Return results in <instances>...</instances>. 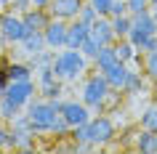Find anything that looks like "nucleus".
<instances>
[{
  "label": "nucleus",
  "mask_w": 157,
  "mask_h": 154,
  "mask_svg": "<svg viewBox=\"0 0 157 154\" xmlns=\"http://www.w3.org/2000/svg\"><path fill=\"white\" fill-rule=\"evenodd\" d=\"M61 114V101L56 98H48V101H29V109H27V117H29V125L35 128V133H51L56 117Z\"/></svg>",
  "instance_id": "f257e3e1"
},
{
  "label": "nucleus",
  "mask_w": 157,
  "mask_h": 154,
  "mask_svg": "<svg viewBox=\"0 0 157 154\" xmlns=\"http://www.w3.org/2000/svg\"><path fill=\"white\" fill-rule=\"evenodd\" d=\"M53 72L59 80H77L85 72V53L80 48H67L53 58Z\"/></svg>",
  "instance_id": "f03ea898"
},
{
  "label": "nucleus",
  "mask_w": 157,
  "mask_h": 154,
  "mask_svg": "<svg viewBox=\"0 0 157 154\" xmlns=\"http://www.w3.org/2000/svg\"><path fill=\"white\" fill-rule=\"evenodd\" d=\"M109 88H112V85L107 82L104 72L88 77V80H85V85H83V104L93 106V109L104 106V101H107V96H109Z\"/></svg>",
  "instance_id": "7ed1b4c3"
},
{
  "label": "nucleus",
  "mask_w": 157,
  "mask_h": 154,
  "mask_svg": "<svg viewBox=\"0 0 157 154\" xmlns=\"http://www.w3.org/2000/svg\"><path fill=\"white\" fill-rule=\"evenodd\" d=\"M152 35H157V19L152 16V11L133 16V24H131V32H128V40H131L136 48H141V45H144Z\"/></svg>",
  "instance_id": "20e7f679"
},
{
  "label": "nucleus",
  "mask_w": 157,
  "mask_h": 154,
  "mask_svg": "<svg viewBox=\"0 0 157 154\" xmlns=\"http://www.w3.org/2000/svg\"><path fill=\"white\" fill-rule=\"evenodd\" d=\"M0 35L8 43H21L27 35H29V27H27V21L21 16L6 13V16H0Z\"/></svg>",
  "instance_id": "39448f33"
},
{
  "label": "nucleus",
  "mask_w": 157,
  "mask_h": 154,
  "mask_svg": "<svg viewBox=\"0 0 157 154\" xmlns=\"http://www.w3.org/2000/svg\"><path fill=\"white\" fill-rule=\"evenodd\" d=\"M11 130H13V138H16V149L29 152L35 146V128L29 125V117H27V114H16Z\"/></svg>",
  "instance_id": "423d86ee"
},
{
  "label": "nucleus",
  "mask_w": 157,
  "mask_h": 154,
  "mask_svg": "<svg viewBox=\"0 0 157 154\" xmlns=\"http://www.w3.org/2000/svg\"><path fill=\"white\" fill-rule=\"evenodd\" d=\"M6 96H8L13 104H19V106L29 104V101H32V96H35V85H32V80H8Z\"/></svg>",
  "instance_id": "0eeeda50"
},
{
  "label": "nucleus",
  "mask_w": 157,
  "mask_h": 154,
  "mask_svg": "<svg viewBox=\"0 0 157 154\" xmlns=\"http://www.w3.org/2000/svg\"><path fill=\"white\" fill-rule=\"evenodd\" d=\"M61 114H64V120L69 122V128H77V125L91 122V117H88V104L67 101V104H61Z\"/></svg>",
  "instance_id": "6e6552de"
},
{
  "label": "nucleus",
  "mask_w": 157,
  "mask_h": 154,
  "mask_svg": "<svg viewBox=\"0 0 157 154\" xmlns=\"http://www.w3.org/2000/svg\"><path fill=\"white\" fill-rule=\"evenodd\" d=\"M83 0H51V13L53 19H77L83 11Z\"/></svg>",
  "instance_id": "1a4fd4ad"
},
{
  "label": "nucleus",
  "mask_w": 157,
  "mask_h": 154,
  "mask_svg": "<svg viewBox=\"0 0 157 154\" xmlns=\"http://www.w3.org/2000/svg\"><path fill=\"white\" fill-rule=\"evenodd\" d=\"M91 37L99 43L101 48H104V45H112V40L117 37V35H115V27H112V19L99 16V19L91 24Z\"/></svg>",
  "instance_id": "9d476101"
},
{
  "label": "nucleus",
  "mask_w": 157,
  "mask_h": 154,
  "mask_svg": "<svg viewBox=\"0 0 157 154\" xmlns=\"http://www.w3.org/2000/svg\"><path fill=\"white\" fill-rule=\"evenodd\" d=\"M43 37H45V45H48V48H61V45H67V24H64V19L51 21V24L43 29Z\"/></svg>",
  "instance_id": "9b49d317"
},
{
  "label": "nucleus",
  "mask_w": 157,
  "mask_h": 154,
  "mask_svg": "<svg viewBox=\"0 0 157 154\" xmlns=\"http://www.w3.org/2000/svg\"><path fill=\"white\" fill-rule=\"evenodd\" d=\"M88 35H91V24L75 19L72 24H67V45H64V48H80Z\"/></svg>",
  "instance_id": "f8f14e48"
},
{
  "label": "nucleus",
  "mask_w": 157,
  "mask_h": 154,
  "mask_svg": "<svg viewBox=\"0 0 157 154\" xmlns=\"http://www.w3.org/2000/svg\"><path fill=\"white\" fill-rule=\"evenodd\" d=\"M91 125H93V144H109L115 138V122L109 117H96V120H91Z\"/></svg>",
  "instance_id": "ddd939ff"
},
{
  "label": "nucleus",
  "mask_w": 157,
  "mask_h": 154,
  "mask_svg": "<svg viewBox=\"0 0 157 154\" xmlns=\"http://www.w3.org/2000/svg\"><path fill=\"white\" fill-rule=\"evenodd\" d=\"M128 74H131V69L125 66V61H117L115 66H109L107 72H104V77H107V82L115 90H123L125 82H128Z\"/></svg>",
  "instance_id": "4468645a"
},
{
  "label": "nucleus",
  "mask_w": 157,
  "mask_h": 154,
  "mask_svg": "<svg viewBox=\"0 0 157 154\" xmlns=\"http://www.w3.org/2000/svg\"><path fill=\"white\" fill-rule=\"evenodd\" d=\"M27 21V27H29V32H43L45 27L51 24V19H48V13L43 8H27L24 11V16H21Z\"/></svg>",
  "instance_id": "2eb2a0df"
},
{
  "label": "nucleus",
  "mask_w": 157,
  "mask_h": 154,
  "mask_svg": "<svg viewBox=\"0 0 157 154\" xmlns=\"http://www.w3.org/2000/svg\"><path fill=\"white\" fill-rule=\"evenodd\" d=\"M19 45H21V51H24L27 56L32 58V56H37V53H40V51H45L48 48V45H45V37H43V32H29L24 37V40L19 43Z\"/></svg>",
  "instance_id": "dca6fc26"
},
{
  "label": "nucleus",
  "mask_w": 157,
  "mask_h": 154,
  "mask_svg": "<svg viewBox=\"0 0 157 154\" xmlns=\"http://www.w3.org/2000/svg\"><path fill=\"white\" fill-rule=\"evenodd\" d=\"M93 61H96V69H99V72H107L109 66H115L117 61H120L117 48H115V45H104V48L99 51V56L93 58Z\"/></svg>",
  "instance_id": "f3484780"
},
{
  "label": "nucleus",
  "mask_w": 157,
  "mask_h": 154,
  "mask_svg": "<svg viewBox=\"0 0 157 154\" xmlns=\"http://www.w3.org/2000/svg\"><path fill=\"white\" fill-rule=\"evenodd\" d=\"M136 149H139V152H157L155 133H152V130H144V128H141V133L136 136Z\"/></svg>",
  "instance_id": "a211bd4d"
},
{
  "label": "nucleus",
  "mask_w": 157,
  "mask_h": 154,
  "mask_svg": "<svg viewBox=\"0 0 157 154\" xmlns=\"http://www.w3.org/2000/svg\"><path fill=\"white\" fill-rule=\"evenodd\" d=\"M131 24H133V16H131V13L112 16V27H115V35H117V37H128V32H131Z\"/></svg>",
  "instance_id": "6ab92c4d"
},
{
  "label": "nucleus",
  "mask_w": 157,
  "mask_h": 154,
  "mask_svg": "<svg viewBox=\"0 0 157 154\" xmlns=\"http://www.w3.org/2000/svg\"><path fill=\"white\" fill-rule=\"evenodd\" d=\"M6 74H8V80H32V69L27 64H11L6 66Z\"/></svg>",
  "instance_id": "aec40b11"
},
{
  "label": "nucleus",
  "mask_w": 157,
  "mask_h": 154,
  "mask_svg": "<svg viewBox=\"0 0 157 154\" xmlns=\"http://www.w3.org/2000/svg\"><path fill=\"white\" fill-rule=\"evenodd\" d=\"M19 109H21V106L13 104L8 96L0 98V117H3V120H11V122H13V120H16V114H19Z\"/></svg>",
  "instance_id": "412c9836"
},
{
  "label": "nucleus",
  "mask_w": 157,
  "mask_h": 154,
  "mask_svg": "<svg viewBox=\"0 0 157 154\" xmlns=\"http://www.w3.org/2000/svg\"><path fill=\"white\" fill-rule=\"evenodd\" d=\"M72 138L77 144H93V125L91 122H85V125H77L72 133Z\"/></svg>",
  "instance_id": "4be33fe9"
},
{
  "label": "nucleus",
  "mask_w": 157,
  "mask_h": 154,
  "mask_svg": "<svg viewBox=\"0 0 157 154\" xmlns=\"http://www.w3.org/2000/svg\"><path fill=\"white\" fill-rule=\"evenodd\" d=\"M141 128L157 133V106H149V109L141 112Z\"/></svg>",
  "instance_id": "5701e85b"
},
{
  "label": "nucleus",
  "mask_w": 157,
  "mask_h": 154,
  "mask_svg": "<svg viewBox=\"0 0 157 154\" xmlns=\"http://www.w3.org/2000/svg\"><path fill=\"white\" fill-rule=\"evenodd\" d=\"M128 3V13L131 16H139V13H147L152 8V0H125Z\"/></svg>",
  "instance_id": "b1692460"
},
{
  "label": "nucleus",
  "mask_w": 157,
  "mask_h": 154,
  "mask_svg": "<svg viewBox=\"0 0 157 154\" xmlns=\"http://www.w3.org/2000/svg\"><path fill=\"white\" fill-rule=\"evenodd\" d=\"M80 51L85 53V58H96V56H99V51H101V45L93 40L91 35H88V37H85V43L80 45Z\"/></svg>",
  "instance_id": "393cba45"
},
{
  "label": "nucleus",
  "mask_w": 157,
  "mask_h": 154,
  "mask_svg": "<svg viewBox=\"0 0 157 154\" xmlns=\"http://www.w3.org/2000/svg\"><path fill=\"white\" fill-rule=\"evenodd\" d=\"M117 48V56H120V61H131L133 56H136V45H133L131 40L128 43H120V45H115Z\"/></svg>",
  "instance_id": "a878e982"
},
{
  "label": "nucleus",
  "mask_w": 157,
  "mask_h": 154,
  "mask_svg": "<svg viewBox=\"0 0 157 154\" xmlns=\"http://www.w3.org/2000/svg\"><path fill=\"white\" fill-rule=\"evenodd\" d=\"M144 69L152 80H157V51H149L147 58H144Z\"/></svg>",
  "instance_id": "bb28decb"
},
{
  "label": "nucleus",
  "mask_w": 157,
  "mask_h": 154,
  "mask_svg": "<svg viewBox=\"0 0 157 154\" xmlns=\"http://www.w3.org/2000/svg\"><path fill=\"white\" fill-rule=\"evenodd\" d=\"M123 90H125V93H139V90H141V74H139V72H131Z\"/></svg>",
  "instance_id": "cd10ccee"
},
{
  "label": "nucleus",
  "mask_w": 157,
  "mask_h": 154,
  "mask_svg": "<svg viewBox=\"0 0 157 154\" xmlns=\"http://www.w3.org/2000/svg\"><path fill=\"white\" fill-rule=\"evenodd\" d=\"M53 58H56V53H51V51H40L37 56H32V64L35 66H48V64H53Z\"/></svg>",
  "instance_id": "c85d7f7f"
},
{
  "label": "nucleus",
  "mask_w": 157,
  "mask_h": 154,
  "mask_svg": "<svg viewBox=\"0 0 157 154\" xmlns=\"http://www.w3.org/2000/svg\"><path fill=\"white\" fill-rule=\"evenodd\" d=\"M0 146H3V149H16V138H13V130L0 128Z\"/></svg>",
  "instance_id": "c756f323"
},
{
  "label": "nucleus",
  "mask_w": 157,
  "mask_h": 154,
  "mask_svg": "<svg viewBox=\"0 0 157 154\" xmlns=\"http://www.w3.org/2000/svg\"><path fill=\"white\" fill-rule=\"evenodd\" d=\"M80 21H85V24H93V21H96V19H99V13H96V8H93L91 3H88V6H83V11H80Z\"/></svg>",
  "instance_id": "7c9ffc66"
},
{
  "label": "nucleus",
  "mask_w": 157,
  "mask_h": 154,
  "mask_svg": "<svg viewBox=\"0 0 157 154\" xmlns=\"http://www.w3.org/2000/svg\"><path fill=\"white\" fill-rule=\"evenodd\" d=\"M123 13H128V3H125V0H112L109 16H123Z\"/></svg>",
  "instance_id": "2f4dec72"
},
{
  "label": "nucleus",
  "mask_w": 157,
  "mask_h": 154,
  "mask_svg": "<svg viewBox=\"0 0 157 154\" xmlns=\"http://www.w3.org/2000/svg\"><path fill=\"white\" fill-rule=\"evenodd\" d=\"M91 6L96 8L99 16H109V6H112V0H91Z\"/></svg>",
  "instance_id": "473e14b6"
},
{
  "label": "nucleus",
  "mask_w": 157,
  "mask_h": 154,
  "mask_svg": "<svg viewBox=\"0 0 157 154\" xmlns=\"http://www.w3.org/2000/svg\"><path fill=\"white\" fill-rule=\"evenodd\" d=\"M6 88H8V74H6V72H0V98L6 96Z\"/></svg>",
  "instance_id": "72a5a7b5"
},
{
  "label": "nucleus",
  "mask_w": 157,
  "mask_h": 154,
  "mask_svg": "<svg viewBox=\"0 0 157 154\" xmlns=\"http://www.w3.org/2000/svg\"><path fill=\"white\" fill-rule=\"evenodd\" d=\"M13 6H16V8H21V11H27L29 6H32V0H13Z\"/></svg>",
  "instance_id": "f704fd0d"
},
{
  "label": "nucleus",
  "mask_w": 157,
  "mask_h": 154,
  "mask_svg": "<svg viewBox=\"0 0 157 154\" xmlns=\"http://www.w3.org/2000/svg\"><path fill=\"white\" fill-rule=\"evenodd\" d=\"M35 8H45V6H51V0H32Z\"/></svg>",
  "instance_id": "c9c22d12"
},
{
  "label": "nucleus",
  "mask_w": 157,
  "mask_h": 154,
  "mask_svg": "<svg viewBox=\"0 0 157 154\" xmlns=\"http://www.w3.org/2000/svg\"><path fill=\"white\" fill-rule=\"evenodd\" d=\"M152 16L157 19V3H152Z\"/></svg>",
  "instance_id": "e433bc0d"
},
{
  "label": "nucleus",
  "mask_w": 157,
  "mask_h": 154,
  "mask_svg": "<svg viewBox=\"0 0 157 154\" xmlns=\"http://www.w3.org/2000/svg\"><path fill=\"white\" fill-rule=\"evenodd\" d=\"M155 141H157V133H155Z\"/></svg>",
  "instance_id": "4c0bfd02"
},
{
  "label": "nucleus",
  "mask_w": 157,
  "mask_h": 154,
  "mask_svg": "<svg viewBox=\"0 0 157 154\" xmlns=\"http://www.w3.org/2000/svg\"><path fill=\"white\" fill-rule=\"evenodd\" d=\"M152 3H157V0H152Z\"/></svg>",
  "instance_id": "58836bf2"
}]
</instances>
